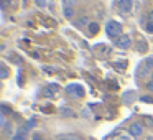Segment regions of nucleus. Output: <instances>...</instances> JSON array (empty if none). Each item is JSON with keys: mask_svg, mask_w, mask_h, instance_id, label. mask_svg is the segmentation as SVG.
<instances>
[{"mask_svg": "<svg viewBox=\"0 0 153 140\" xmlns=\"http://www.w3.org/2000/svg\"><path fill=\"white\" fill-rule=\"evenodd\" d=\"M105 33L109 35L110 38H117V36H120V33H122V27H120L119 22L110 20V22H107V25H105Z\"/></svg>", "mask_w": 153, "mask_h": 140, "instance_id": "obj_1", "label": "nucleus"}, {"mask_svg": "<svg viewBox=\"0 0 153 140\" xmlns=\"http://www.w3.org/2000/svg\"><path fill=\"white\" fill-rule=\"evenodd\" d=\"M133 7V0H119L117 2V12H119L122 17H128L130 12Z\"/></svg>", "mask_w": 153, "mask_h": 140, "instance_id": "obj_2", "label": "nucleus"}, {"mask_svg": "<svg viewBox=\"0 0 153 140\" xmlns=\"http://www.w3.org/2000/svg\"><path fill=\"white\" fill-rule=\"evenodd\" d=\"M66 92L69 94L71 97H82L84 96V89L82 86H79V84H69V86L66 87Z\"/></svg>", "mask_w": 153, "mask_h": 140, "instance_id": "obj_3", "label": "nucleus"}, {"mask_svg": "<svg viewBox=\"0 0 153 140\" xmlns=\"http://www.w3.org/2000/svg\"><path fill=\"white\" fill-rule=\"evenodd\" d=\"M130 43H132V40H130L128 35H122V36H119V40L115 41V46L122 48V50H125V48L130 46Z\"/></svg>", "mask_w": 153, "mask_h": 140, "instance_id": "obj_4", "label": "nucleus"}, {"mask_svg": "<svg viewBox=\"0 0 153 140\" xmlns=\"http://www.w3.org/2000/svg\"><path fill=\"white\" fill-rule=\"evenodd\" d=\"M128 132L132 133L133 137H140V135H142V132H143V127L140 125L138 122H133L132 125L128 127Z\"/></svg>", "mask_w": 153, "mask_h": 140, "instance_id": "obj_5", "label": "nucleus"}, {"mask_svg": "<svg viewBox=\"0 0 153 140\" xmlns=\"http://www.w3.org/2000/svg\"><path fill=\"white\" fill-rule=\"evenodd\" d=\"M153 63V60H152V58H150V60H146V63H142V64H140V69H138V76H142V74L143 73H148V69H150V66H148V64H152Z\"/></svg>", "mask_w": 153, "mask_h": 140, "instance_id": "obj_6", "label": "nucleus"}, {"mask_svg": "<svg viewBox=\"0 0 153 140\" xmlns=\"http://www.w3.org/2000/svg\"><path fill=\"white\" fill-rule=\"evenodd\" d=\"M56 140H81V137L74 135V133H66V135H58Z\"/></svg>", "mask_w": 153, "mask_h": 140, "instance_id": "obj_7", "label": "nucleus"}, {"mask_svg": "<svg viewBox=\"0 0 153 140\" xmlns=\"http://www.w3.org/2000/svg\"><path fill=\"white\" fill-rule=\"evenodd\" d=\"M122 99H123V102H127V104H128L130 101H133V99H135V91H127V92L123 94V97H122Z\"/></svg>", "mask_w": 153, "mask_h": 140, "instance_id": "obj_8", "label": "nucleus"}, {"mask_svg": "<svg viewBox=\"0 0 153 140\" xmlns=\"http://www.w3.org/2000/svg\"><path fill=\"white\" fill-rule=\"evenodd\" d=\"M58 89H59V87H58L56 84H54V86H48L46 89H45V96H46V97H51V96L54 94V91H58Z\"/></svg>", "mask_w": 153, "mask_h": 140, "instance_id": "obj_9", "label": "nucleus"}, {"mask_svg": "<svg viewBox=\"0 0 153 140\" xmlns=\"http://www.w3.org/2000/svg\"><path fill=\"white\" fill-rule=\"evenodd\" d=\"M25 130H27V129H20V130H18V132L17 133H15V135H13V139H12V140H25Z\"/></svg>", "mask_w": 153, "mask_h": 140, "instance_id": "obj_10", "label": "nucleus"}, {"mask_svg": "<svg viewBox=\"0 0 153 140\" xmlns=\"http://www.w3.org/2000/svg\"><path fill=\"white\" fill-rule=\"evenodd\" d=\"M87 27H89V33H91V35H96L97 30H99V28H97L99 25H97V23H89Z\"/></svg>", "mask_w": 153, "mask_h": 140, "instance_id": "obj_11", "label": "nucleus"}, {"mask_svg": "<svg viewBox=\"0 0 153 140\" xmlns=\"http://www.w3.org/2000/svg\"><path fill=\"white\" fill-rule=\"evenodd\" d=\"M7 76H8V69H7V66H5V64H2V73H0V79H7Z\"/></svg>", "mask_w": 153, "mask_h": 140, "instance_id": "obj_12", "label": "nucleus"}, {"mask_svg": "<svg viewBox=\"0 0 153 140\" xmlns=\"http://www.w3.org/2000/svg\"><path fill=\"white\" fill-rule=\"evenodd\" d=\"M115 140H135V139H133V135L128 132V133H125V135H120V137H117Z\"/></svg>", "mask_w": 153, "mask_h": 140, "instance_id": "obj_13", "label": "nucleus"}, {"mask_svg": "<svg viewBox=\"0 0 153 140\" xmlns=\"http://www.w3.org/2000/svg\"><path fill=\"white\" fill-rule=\"evenodd\" d=\"M76 0H64V8H73Z\"/></svg>", "mask_w": 153, "mask_h": 140, "instance_id": "obj_14", "label": "nucleus"}, {"mask_svg": "<svg viewBox=\"0 0 153 140\" xmlns=\"http://www.w3.org/2000/svg\"><path fill=\"white\" fill-rule=\"evenodd\" d=\"M74 13V8H64V17L66 18H71Z\"/></svg>", "mask_w": 153, "mask_h": 140, "instance_id": "obj_15", "label": "nucleus"}, {"mask_svg": "<svg viewBox=\"0 0 153 140\" xmlns=\"http://www.w3.org/2000/svg\"><path fill=\"white\" fill-rule=\"evenodd\" d=\"M61 114H63V115H69V117H74V112L73 110H69V109H61Z\"/></svg>", "mask_w": 153, "mask_h": 140, "instance_id": "obj_16", "label": "nucleus"}, {"mask_svg": "<svg viewBox=\"0 0 153 140\" xmlns=\"http://www.w3.org/2000/svg\"><path fill=\"white\" fill-rule=\"evenodd\" d=\"M12 4H13V0H2V7L4 8H7L8 5H12Z\"/></svg>", "mask_w": 153, "mask_h": 140, "instance_id": "obj_17", "label": "nucleus"}, {"mask_svg": "<svg viewBox=\"0 0 153 140\" xmlns=\"http://www.w3.org/2000/svg\"><path fill=\"white\" fill-rule=\"evenodd\" d=\"M145 50H146V45L143 43V41H140V43H138V51H142V53H143Z\"/></svg>", "mask_w": 153, "mask_h": 140, "instance_id": "obj_18", "label": "nucleus"}, {"mask_svg": "<svg viewBox=\"0 0 153 140\" xmlns=\"http://www.w3.org/2000/svg\"><path fill=\"white\" fill-rule=\"evenodd\" d=\"M146 31H148V33H153V23H152V22L146 25Z\"/></svg>", "mask_w": 153, "mask_h": 140, "instance_id": "obj_19", "label": "nucleus"}, {"mask_svg": "<svg viewBox=\"0 0 153 140\" xmlns=\"http://www.w3.org/2000/svg\"><path fill=\"white\" fill-rule=\"evenodd\" d=\"M33 125H35V120H33V119H31V120H30V122H28V124H27V127H25V129H27V130H28V129H31V127H33Z\"/></svg>", "mask_w": 153, "mask_h": 140, "instance_id": "obj_20", "label": "nucleus"}, {"mask_svg": "<svg viewBox=\"0 0 153 140\" xmlns=\"http://www.w3.org/2000/svg\"><path fill=\"white\" fill-rule=\"evenodd\" d=\"M36 5H38V7H40V8H43L45 5H46V4H45L43 0H36Z\"/></svg>", "mask_w": 153, "mask_h": 140, "instance_id": "obj_21", "label": "nucleus"}, {"mask_svg": "<svg viewBox=\"0 0 153 140\" xmlns=\"http://www.w3.org/2000/svg\"><path fill=\"white\" fill-rule=\"evenodd\" d=\"M148 89H150V91H153V81H152V83L148 84Z\"/></svg>", "mask_w": 153, "mask_h": 140, "instance_id": "obj_22", "label": "nucleus"}, {"mask_svg": "<svg viewBox=\"0 0 153 140\" xmlns=\"http://www.w3.org/2000/svg\"><path fill=\"white\" fill-rule=\"evenodd\" d=\"M150 22L153 23V12H150Z\"/></svg>", "mask_w": 153, "mask_h": 140, "instance_id": "obj_23", "label": "nucleus"}, {"mask_svg": "<svg viewBox=\"0 0 153 140\" xmlns=\"http://www.w3.org/2000/svg\"><path fill=\"white\" fill-rule=\"evenodd\" d=\"M148 140H153V137H150V139H148Z\"/></svg>", "mask_w": 153, "mask_h": 140, "instance_id": "obj_24", "label": "nucleus"}, {"mask_svg": "<svg viewBox=\"0 0 153 140\" xmlns=\"http://www.w3.org/2000/svg\"><path fill=\"white\" fill-rule=\"evenodd\" d=\"M23 2H25V5H27V0H23Z\"/></svg>", "mask_w": 153, "mask_h": 140, "instance_id": "obj_25", "label": "nucleus"}]
</instances>
